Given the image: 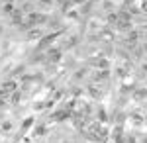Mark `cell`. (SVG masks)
<instances>
[{
    "mask_svg": "<svg viewBox=\"0 0 147 143\" xmlns=\"http://www.w3.org/2000/svg\"><path fill=\"white\" fill-rule=\"evenodd\" d=\"M47 18L43 16V14H37V12H30V16H28V20L24 22V26L26 28H37L39 24H43Z\"/></svg>",
    "mask_w": 147,
    "mask_h": 143,
    "instance_id": "obj_1",
    "label": "cell"
},
{
    "mask_svg": "<svg viewBox=\"0 0 147 143\" xmlns=\"http://www.w3.org/2000/svg\"><path fill=\"white\" fill-rule=\"evenodd\" d=\"M106 135H108V132H106L104 127H100V125H92V127H90V137H92V139L104 143V141H106Z\"/></svg>",
    "mask_w": 147,
    "mask_h": 143,
    "instance_id": "obj_2",
    "label": "cell"
},
{
    "mask_svg": "<svg viewBox=\"0 0 147 143\" xmlns=\"http://www.w3.org/2000/svg\"><path fill=\"white\" fill-rule=\"evenodd\" d=\"M16 90V82H12V80H8V82H4V86H2V90H0V94H10V92H14Z\"/></svg>",
    "mask_w": 147,
    "mask_h": 143,
    "instance_id": "obj_3",
    "label": "cell"
},
{
    "mask_svg": "<svg viewBox=\"0 0 147 143\" xmlns=\"http://www.w3.org/2000/svg\"><path fill=\"white\" fill-rule=\"evenodd\" d=\"M69 116H71L69 110H59V112L53 114V120H55V121H63V120H69Z\"/></svg>",
    "mask_w": 147,
    "mask_h": 143,
    "instance_id": "obj_4",
    "label": "cell"
},
{
    "mask_svg": "<svg viewBox=\"0 0 147 143\" xmlns=\"http://www.w3.org/2000/svg\"><path fill=\"white\" fill-rule=\"evenodd\" d=\"M112 137H114V139H116L118 143H122V139H124V135H122V127H120V125H118V127H116V130L112 132Z\"/></svg>",
    "mask_w": 147,
    "mask_h": 143,
    "instance_id": "obj_5",
    "label": "cell"
},
{
    "mask_svg": "<svg viewBox=\"0 0 147 143\" xmlns=\"http://www.w3.org/2000/svg\"><path fill=\"white\" fill-rule=\"evenodd\" d=\"M28 37H30V39H39V37H41V30L32 28V30H30V33H28Z\"/></svg>",
    "mask_w": 147,
    "mask_h": 143,
    "instance_id": "obj_6",
    "label": "cell"
},
{
    "mask_svg": "<svg viewBox=\"0 0 147 143\" xmlns=\"http://www.w3.org/2000/svg\"><path fill=\"white\" fill-rule=\"evenodd\" d=\"M47 57H49V61H59V57H61V51H59V49H51V51L47 53Z\"/></svg>",
    "mask_w": 147,
    "mask_h": 143,
    "instance_id": "obj_7",
    "label": "cell"
},
{
    "mask_svg": "<svg viewBox=\"0 0 147 143\" xmlns=\"http://www.w3.org/2000/svg\"><path fill=\"white\" fill-rule=\"evenodd\" d=\"M137 37H139V33H137V32H129V35H127V43L136 45L137 43Z\"/></svg>",
    "mask_w": 147,
    "mask_h": 143,
    "instance_id": "obj_8",
    "label": "cell"
},
{
    "mask_svg": "<svg viewBox=\"0 0 147 143\" xmlns=\"http://www.w3.org/2000/svg\"><path fill=\"white\" fill-rule=\"evenodd\" d=\"M108 77H110V71L108 69H102L100 73L96 75V80H104V78H108Z\"/></svg>",
    "mask_w": 147,
    "mask_h": 143,
    "instance_id": "obj_9",
    "label": "cell"
},
{
    "mask_svg": "<svg viewBox=\"0 0 147 143\" xmlns=\"http://www.w3.org/2000/svg\"><path fill=\"white\" fill-rule=\"evenodd\" d=\"M147 96V88H143V90H136L134 92V98L136 100H141V98H145Z\"/></svg>",
    "mask_w": 147,
    "mask_h": 143,
    "instance_id": "obj_10",
    "label": "cell"
},
{
    "mask_svg": "<svg viewBox=\"0 0 147 143\" xmlns=\"http://www.w3.org/2000/svg\"><path fill=\"white\" fill-rule=\"evenodd\" d=\"M88 92H90V96H94V98H100V90H98V86H90L88 88Z\"/></svg>",
    "mask_w": 147,
    "mask_h": 143,
    "instance_id": "obj_11",
    "label": "cell"
},
{
    "mask_svg": "<svg viewBox=\"0 0 147 143\" xmlns=\"http://www.w3.org/2000/svg\"><path fill=\"white\" fill-rule=\"evenodd\" d=\"M14 10H16V8H14L12 2H6V4H4V12H6V14H14Z\"/></svg>",
    "mask_w": 147,
    "mask_h": 143,
    "instance_id": "obj_12",
    "label": "cell"
},
{
    "mask_svg": "<svg viewBox=\"0 0 147 143\" xmlns=\"http://www.w3.org/2000/svg\"><path fill=\"white\" fill-rule=\"evenodd\" d=\"M131 120H134V123H136V125H141V123H143V121H141V116H139V114H134V116H131Z\"/></svg>",
    "mask_w": 147,
    "mask_h": 143,
    "instance_id": "obj_13",
    "label": "cell"
},
{
    "mask_svg": "<svg viewBox=\"0 0 147 143\" xmlns=\"http://www.w3.org/2000/svg\"><path fill=\"white\" fill-rule=\"evenodd\" d=\"M32 123H34V118H28V120H26V123H24V130H28Z\"/></svg>",
    "mask_w": 147,
    "mask_h": 143,
    "instance_id": "obj_14",
    "label": "cell"
},
{
    "mask_svg": "<svg viewBox=\"0 0 147 143\" xmlns=\"http://www.w3.org/2000/svg\"><path fill=\"white\" fill-rule=\"evenodd\" d=\"M141 10L147 12V0H141Z\"/></svg>",
    "mask_w": 147,
    "mask_h": 143,
    "instance_id": "obj_15",
    "label": "cell"
},
{
    "mask_svg": "<svg viewBox=\"0 0 147 143\" xmlns=\"http://www.w3.org/2000/svg\"><path fill=\"white\" fill-rule=\"evenodd\" d=\"M4 104H6V100L2 98V94H0V108H2V106H4Z\"/></svg>",
    "mask_w": 147,
    "mask_h": 143,
    "instance_id": "obj_16",
    "label": "cell"
},
{
    "mask_svg": "<svg viewBox=\"0 0 147 143\" xmlns=\"http://www.w3.org/2000/svg\"><path fill=\"white\" fill-rule=\"evenodd\" d=\"M73 2H77V4H80V2H84V0H73Z\"/></svg>",
    "mask_w": 147,
    "mask_h": 143,
    "instance_id": "obj_17",
    "label": "cell"
}]
</instances>
